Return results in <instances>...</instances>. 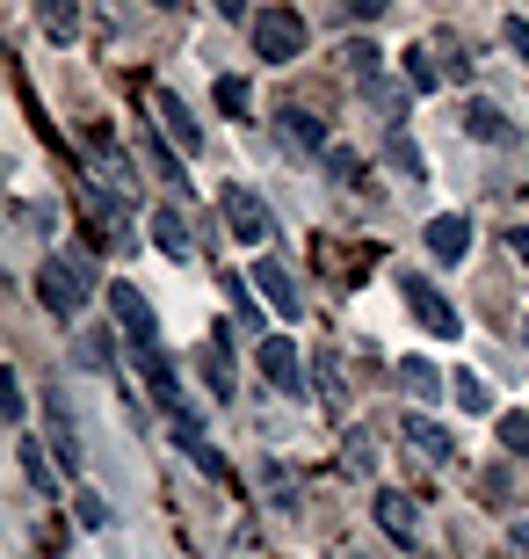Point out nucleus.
<instances>
[{
    "label": "nucleus",
    "instance_id": "f257e3e1",
    "mask_svg": "<svg viewBox=\"0 0 529 559\" xmlns=\"http://www.w3.org/2000/svg\"><path fill=\"white\" fill-rule=\"evenodd\" d=\"M87 298H95V270H87V254H51L37 270V306L59 312V320H81Z\"/></svg>",
    "mask_w": 529,
    "mask_h": 559
},
{
    "label": "nucleus",
    "instance_id": "f03ea898",
    "mask_svg": "<svg viewBox=\"0 0 529 559\" xmlns=\"http://www.w3.org/2000/svg\"><path fill=\"white\" fill-rule=\"evenodd\" d=\"M399 298H407V312L421 320L428 334H435V342H457V334H465V312H457V306L443 298V284H435V276L399 270Z\"/></svg>",
    "mask_w": 529,
    "mask_h": 559
},
{
    "label": "nucleus",
    "instance_id": "7ed1b4c3",
    "mask_svg": "<svg viewBox=\"0 0 529 559\" xmlns=\"http://www.w3.org/2000/svg\"><path fill=\"white\" fill-rule=\"evenodd\" d=\"M247 37H254V59H268V66H290L298 51H305V15L298 8H262V15H247Z\"/></svg>",
    "mask_w": 529,
    "mask_h": 559
},
{
    "label": "nucleus",
    "instance_id": "20e7f679",
    "mask_svg": "<svg viewBox=\"0 0 529 559\" xmlns=\"http://www.w3.org/2000/svg\"><path fill=\"white\" fill-rule=\"evenodd\" d=\"M109 320H117V334H123V349H131V356L160 349V312H153V298H145L139 284L109 290Z\"/></svg>",
    "mask_w": 529,
    "mask_h": 559
},
{
    "label": "nucleus",
    "instance_id": "39448f33",
    "mask_svg": "<svg viewBox=\"0 0 529 559\" xmlns=\"http://www.w3.org/2000/svg\"><path fill=\"white\" fill-rule=\"evenodd\" d=\"M254 356H262V378L290 400V407L320 400V393H312V378H305V356L290 349V334H262V342H254Z\"/></svg>",
    "mask_w": 529,
    "mask_h": 559
},
{
    "label": "nucleus",
    "instance_id": "423d86ee",
    "mask_svg": "<svg viewBox=\"0 0 529 559\" xmlns=\"http://www.w3.org/2000/svg\"><path fill=\"white\" fill-rule=\"evenodd\" d=\"M218 211H225V226H232V240H240V248H262L268 233H276V211H268L247 182H225L218 189Z\"/></svg>",
    "mask_w": 529,
    "mask_h": 559
},
{
    "label": "nucleus",
    "instance_id": "0eeeda50",
    "mask_svg": "<svg viewBox=\"0 0 529 559\" xmlns=\"http://www.w3.org/2000/svg\"><path fill=\"white\" fill-rule=\"evenodd\" d=\"M377 523H385V538H392V545H407V552H428L421 501H407L399 487H377Z\"/></svg>",
    "mask_w": 529,
    "mask_h": 559
},
{
    "label": "nucleus",
    "instance_id": "6e6552de",
    "mask_svg": "<svg viewBox=\"0 0 529 559\" xmlns=\"http://www.w3.org/2000/svg\"><path fill=\"white\" fill-rule=\"evenodd\" d=\"M254 290H262L284 320H298V312H305V290H298V276H290L284 254H262V262H254Z\"/></svg>",
    "mask_w": 529,
    "mask_h": 559
},
{
    "label": "nucleus",
    "instance_id": "1a4fd4ad",
    "mask_svg": "<svg viewBox=\"0 0 529 559\" xmlns=\"http://www.w3.org/2000/svg\"><path fill=\"white\" fill-rule=\"evenodd\" d=\"M399 443H407L413 457H428V465H457V436H449L443 421H428V415H399Z\"/></svg>",
    "mask_w": 529,
    "mask_h": 559
},
{
    "label": "nucleus",
    "instance_id": "9d476101",
    "mask_svg": "<svg viewBox=\"0 0 529 559\" xmlns=\"http://www.w3.org/2000/svg\"><path fill=\"white\" fill-rule=\"evenodd\" d=\"M457 124H465V139H479V145H515L522 139V131L508 124V109L486 103V95H465V117H457Z\"/></svg>",
    "mask_w": 529,
    "mask_h": 559
},
{
    "label": "nucleus",
    "instance_id": "9b49d317",
    "mask_svg": "<svg viewBox=\"0 0 529 559\" xmlns=\"http://www.w3.org/2000/svg\"><path fill=\"white\" fill-rule=\"evenodd\" d=\"M421 240H428L435 262H465V254H471V218H465V211H435Z\"/></svg>",
    "mask_w": 529,
    "mask_h": 559
},
{
    "label": "nucleus",
    "instance_id": "f8f14e48",
    "mask_svg": "<svg viewBox=\"0 0 529 559\" xmlns=\"http://www.w3.org/2000/svg\"><path fill=\"white\" fill-rule=\"evenodd\" d=\"M153 109H160V131L175 139V153H204V124L189 117V103L175 95V87H160V95H153Z\"/></svg>",
    "mask_w": 529,
    "mask_h": 559
},
{
    "label": "nucleus",
    "instance_id": "ddd939ff",
    "mask_svg": "<svg viewBox=\"0 0 529 559\" xmlns=\"http://www.w3.org/2000/svg\"><path fill=\"white\" fill-rule=\"evenodd\" d=\"M145 233H153V248H160L167 262H189V254H196V240H189V218H182L175 204L153 211V218H145Z\"/></svg>",
    "mask_w": 529,
    "mask_h": 559
},
{
    "label": "nucleus",
    "instance_id": "4468645a",
    "mask_svg": "<svg viewBox=\"0 0 529 559\" xmlns=\"http://www.w3.org/2000/svg\"><path fill=\"white\" fill-rule=\"evenodd\" d=\"M312 393H320V407L348 415V378H341V356H334V349L312 356Z\"/></svg>",
    "mask_w": 529,
    "mask_h": 559
},
{
    "label": "nucleus",
    "instance_id": "2eb2a0df",
    "mask_svg": "<svg viewBox=\"0 0 529 559\" xmlns=\"http://www.w3.org/2000/svg\"><path fill=\"white\" fill-rule=\"evenodd\" d=\"M44 436H51V451H59V465H65V473H81V465H87L81 429H73V415H65L59 400H51V415H44Z\"/></svg>",
    "mask_w": 529,
    "mask_h": 559
},
{
    "label": "nucleus",
    "instance_id": "dca6fc26",
    "mask_svg": "<svg viewBox=\"0 0 529 559\" xmlns=\"http://www.w3.org/2000/svg\"><path fill=\"white\" fill-rule=\"evenodd\" d=\"M276 139L298 145V153H320V160H326V124H320V117H305V109H284V117H276Z\"/></svg>",
    "mask_w": 529,
    "mask_h": 559
},
{
    "label": "nucleus",
    "instance_id": "f3484780",
    "mask_svg": "<svg viewBox=\"0 0 529 559\" xmlns=\"http://www.w3.org/2000/svg\"><path fill=\"white\" fill-rule=\"evenodd\" d=\"M175 443H182L189 457H196V473H211V479H225V451L218 443H211L204 429H196V421H175Z\"/></svg>",
    "mask_w": 529,
    "mask_h": 559
},
{
    "label": "nucleus",
    "instance_id": "a211bd4d",
    "mask_svg": "<svg viewBox=\"0 0 529 559\" xmlns=\"http://www.w3.org/2000/svg\"><path fill=\"white\" fill-rule=\"evenodd\" d=\"M399 385H407L421 407H435V400H443V371H435L428 356H407V364H399Z\"/></svg>",
    "mask_w": 529,
    "mask_h": 559
},
{
    "label": "nucleus",
    "instance_id": "6ab92c4d",
    "mask_svg": "<svg viewBox=\"0 0 529 559\" xmlns=\"http://www.w3.org/2000/svg\"><path fill=\"white\" fill-rule=\"evenodd\" d=\"M385 167L407 175V182H428V160H421V145H413L407 131H385Z\"/></svg>",
    "mask_w": 529,
    "mask_h": 559
},
{
    "label": "nucleus",
    "instance_id": "aec40b11",
    "mask_svg": "<svg viewBox=\"0 0 529 559\" xmlns=\"http://www.w3.org/2000/svg\"><path fill=\"white\" fill-rule=\"evenodd\" d=\"M341 59H348V73H356V87H363V95H370V87H385V66H377L385 51H377V44L356 37V44H341Z\"/></svg>",
    "mask_w": 529,
    "mask_h": 559
},
{
    "label": "nucleus",
    "instance_id": "412c9836",
    "mask_svg": "<svg viewBox=\"0 0 529 559\" xmlns=\"http://www.w3.org/2000/svg\"><path fill=\"white\" fill-rule=\"evenodd\" d=\"M15 465H22V479H29L37 495H59V473L44 465V443H29V436H22V443H15Z\"/></svg>",
    "mask_w": 529,
    "mask_h": 559
},
{
    "label": "nucleus",
    "instance_id": "4be33fe9",
    "mask_svg": "<svg viewBox=\"0 0 529 559\" xmlns=\"http://www.w3.org/2000/svg\"><path fill=\"white\" fill-rule=\"evenodd\" d=\"M399 73H407V87H413V95H435V87H443V66H435V51H428V44H413Z\"/></svg>",
    "mask_w": 529,
    "mask_h": 559
},
{
    "label": "nucleus",
    "instance_id": "5701e85b",
    "mask_svg": "<svg viewBox=\"0 0 529 559\" xmlns=\"http://www.w3.org/2000/svg\"><path fill=\"white\" fill-rule=\"evenodd\" d=\"M204 385H211V400H218V407H232V393H240V378H232V364H225L218 349H204Z\"/></svg>",
    "mask_w": 529,
    "mask_h": 559
},
{
    "label": "nucleus",
    "instance_id": "b1692460",
    "mask_svg": "<svg viewBox=\"0 0 529 559\" xmlns=\"http://www.w3.org/2000/svg\"><path fill=\"white\" fill-rule=\"evenodd\" d=\"M262 495L276 501V509H290V501H298V479H290L276 457H262Z\"/></svg>",
    "mask_w": 529,
    "mask_h": 559
},
{
    "label": "nucleus",
    "instance_id": "393cba45",
    "mask_svg": "<svg viewBox=\"0 0 529 559\" xmlns=\"http://www.w3.org/2000/svg\"><path fill=\"white\" fill-rule=\"evenodd\" d=\"M73 523H81V531H109V501L95 495V487H81V495H73Z\"/></svg>",
    "mask_w": 529,
    "mask_h": 559
},
{
    "label": "nucleus",
    "instance_id": "a878e982",
    "mask_svg": "<svg viewBox=\"0 0 529 559\" xmlns=\"http://www.w3.org/2000/svg\"><path fill=\"white\" fill-rule=\"evenodd\" d=\"M449 393L465 400V415H493V400H486V378H471V371H457V378H449Z\"/></svg>",
    "mask_w": 529,
    "mask_h": 559
},
{
    "label": "nucleus",
    "instance_id": "bb28decb",
    "mask_svg": "<svg viewBox=\"0 0 529 559\" xmlns=\"http://www.w3.org/2000/svg\"><path fill=\"white\" fill-rule=\"evenodd\" d=\"M501 451L508 457H529V415L515 407V415H501Z\"/></svg>",
    "mask_w": 529,
    "mask_h": 559
},
{
    "label": "nucleus",
    "instance_id": "cd10ccee",
    "mask_svg": "<svg viewBox=\"0 0 529 559\" xmlns=\"http://www.w3.org/2000/svg\"><path fill=\"white\" fill-rule=\"evenodd\" d=\"M37 29H44V37H73V29H81V15H73V8H65V0H59V8H37Z\"/></svg>",
    "mask_w": 529,
    "mask_h": 559
},
{
    "label": "nucleus",
    "instance_id": "c85d7f7f",
    "mask_svg": "<svg viewBox=\"0 0 529 559\" xmlns=\"http://www.w3.org/2000/svg\"><path fill=\"white\" fill-rule=\"evenodd\" d=\"M211 95H218V109H225V117H240V109L254 103V95H247V81H240V73H218V87H211Z\"/></svg>",
    "mask_w": 529,
    "mask_h": 559
},
{
    "label": "nucleus",
    "instance_id": "c756f323",
    "mask_svg": "<svg viewBox=\"0 0 529 559\" xmlns=\"http://www.w3.org/2000/svg\"><path fill=\"white\" fill-rule=\"evenodd\" d=\"M0 415H8V421L29 415V400H22V371H0Z\"/></svg>",
    "mask_w": 529,
    "mask_h": 559
},
{
    "label": "nucleus",
    "instance_id": "7c9ffc66",
    "mask_svg": "<svg viewBox=\"0 0 529 559\" xmlns=\"http://www.w3.org/2000/svg\"><path fill=\"white\" fill-rule=\"evenodd\" d=\"M348 473H370V457H377V436H370V429H348Z\"/></svg>",
    "mask_w": 529,
    "mask_h": 559
},
{
    "label": "nucleus",
    "instance_id": "2f4dec72",
    "mask_svg": "<svg viewBox=\"0 0 529 559\" xmlns=\"http://www.w3.org/2000/svg\"><path fill=\"white\" fill-rule=\"evenodd\" d=\"M109 349H117V334H87V342H81V364H87V371H109Z\"/></svg>",
    "mask_w": 529,
    "mask_h": 559
},
{
    "label": "nucleus",
    "instance_id": "473e14b6",
    "mask_svg": "<svg viewBox=\"0 0 529 559\" xmlns=\"http://www.w3.org/2000/svg\"><path fill=\"white\" fill-rule=\"evenodd\" d=\"M501 37H508V51L529 66V22H522V15H508V22H501Z\"/></svg>",
    "mask_w": 529,
    "mask_h": 559
},
{
    "label": "nucleus",
    "instance_id": "72a5a7b5",
    "mask_svg": "<svg viewBox=\"0 0 529 559\" xmlns=\"http://www.w3.org/2000/svg\"><path fill=\"white\" fill-rule=\"evenodd\" d=\"M145 160H153V167H160V175H167V182L182 189V160H175V153H167V145H153V139H145Z\"/></svg>",
    "mask_w": 529,
    "mask_h": 559
},
{
    "label": "nucleus",
    "instance_id": "f704fd0d",
    "mask_svg": "<svg viewBox=\"0 0 529 559\" xmlns=\"http://www.w3.org/2000/svg\"><path fill=\"white\" fill-rule=\"evenodd\" d=\"M356 167H363V160H356V153H348V145H326V175H334V182H348V175H356Z\"/></svg>",
    "mask_w": 529,
    "mask_h": 559
},
{
    "label": "nucleus",
    "instance_id": "c9c22d12",
    "mask_svg": "<svg viewBox=\"0 0 529 559\" xmlns=\"http://www.w3.org/2000/svg\"><path fill=\"white\" fill-rule=\"evenodd\" d=\"M508 248H515V262L529 270V226H515V233H508Z\"/></svg>",
    "mask_w": 529,
    "mask_h": 559
},
{
    "label": "nucleus",
    "instance_id": "e433bc0d",
    "mask_svg": "<svg viewBox=\"0 0 529 559\" xmlns=\"http://www.w3.org/2000/svg\"><path fill=\"white\" fill-rule=\"evenodd\" d=\"M508 538H515V552H522V559H529V516H522V523H515Z\"/></svg>",
    "mask_w": 529,
    "mask_h": 559
}]
</instances>
